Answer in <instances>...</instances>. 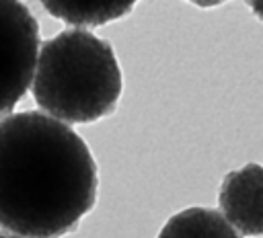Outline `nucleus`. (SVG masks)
<instances>
[{"instance_id": "obj_1", "label": "nucleus", "mask_w": 263, "mask_h": 238, "mask_svg": "<svg viewBox=\"0 0 263 238\" xmlns=\"http://www.w3.org/2000/svg\"><path fill=\"white\" fill-rule=\"evenodd\" d=\"M99 168L68 123L39 111L0 119V226L25 238H60L95 207Z\"/></svg>"}, {"instance_id": "obj_2", "label": "nucleus", "mask_w": 263, "mask_h": 238, "mask_svg": "<svg viewBox=\"0 0 263 238\" xmlns=\"http://www.w3.org/2000/svg\"><path fill=\"white\" fill-rule=\"evenodd\" d=\"M33 98L64 123H95L111 115L123 76L111 43L86 29H66L41 43Z\"/></svg>"}, {"instance_id": "obj_3", "label": "nucleus", "mask_w": 263, "mask_h": 238, "mask_svg": "<svg viewBox=\"0 0 263 238\" xmlns=\"http://www.w3.org/2000/svg\"><path fill=\"white\" fill-rule=\"evenodd\" d=\"M39 25L21 0H0V115L23 101L35 78Z\"/></svg>"}, {"instance_id": "obj_4", "label": "nucleus", "mask_w": 263, "mask_h": 238, "mask_svg": "<svg viewBox=\"0 0 263 238\" xmlns=\"http://www.w3.org/2000/svg\"><path fill=\"white\" fill-rule=\"evenodd\" d=\"M218 205L240 236H263V164L230 170L220 185Z\"/></svg>"}, {"instance_id": "obj_5", "label": "nucleus", "mask_w": 263, "mask_h": 238, "mask_svg": "<svg viewBox=\"0 0 263 238\" xmlns=\"http://www.w3.org/2000/svg\"><path fill=\"white\" fill-rule=\"evenodd\" d=\"M140 0H39L55 18L76 27H101L123 18Z\"/></svg>"}, {"instance_id": "obj_6", "label": "nucleus", "mask_w": 263, "mask_h": 238, "mask_svg": "<svg viewBox=\"0 0 263 238\" xmlns=\"http://www.w3.org/2000/svg\"><path fill=\"white\" fill-rule=\"evenodd\" d=\"M156 238H240L224 213L210 207H187L171 215Z\"/></svg>"}, {"instance_id": "obj_7", "label": "nucleus", "mask_w": 263, "mask_h": 238, "mask_svg": "<svg viewBox=\"0 0 263 238\" xmlns=\"http://www.w3.org/2000/svg\"><path fill=\"white\" fill-rule=\"evenodd\" d=\"M247 4L251 6L253 14H255L257 18H261V21H263V0H247Z\"/></svg>"}, {"instance_id": "obj_8", "label": "nucleus", "mask_w": 263, "mask_h": 238, "mask_svg": "<svg viewBox=\"0 0 263 238\" xmlns=\"http://www.w3.org/2000/svg\"><path fill=\"white\" fill-rule=\"evenodd\" d=\"M187 2H191V4H195L199 8H212V6H218V4H222L226 0H187Z\"/></svg>"}, {"instance_id": "obj_9", "label": "nucleus", "mask_w": 263, "mask_h": 238, "mask_svg": "<svg viewBox=\"0 0 263 238\" xmlns=\"http://www.w3.org/2000/svg\"><path fill=\"white\" fill-rule=\"evenodd\" d=\"M0 238H23V236H16V234H6V232H0Z\"/></svg>"}]
</instances>
